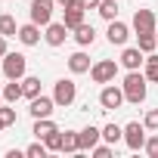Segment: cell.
I'll return each instance as SVG.
<instances>
[{
	"label": "cell",
	"instance_id": "obj_5",
	"mask_svg": "<svg viewBox=\"0 0 158 158\" xmlns=\"http://www.w3.org/2000/svg\"><path fill=\"white\" fill-rule=\"evenodd\" d=\"M124 143H127V149H130V152H139V149L146 146V124L130 121V124L124 127Z\"/></svg>",
	"mask_w": 158,
	"mask_h": 158
},
{
	"label": "cell",
	"instance_id": "obj_30",
	"mask_svg": "<svg viewBox=\"0 0 158 158\" xmlns=\"http://www.w3.org/2000/svg\"><path fill=\"white\" fill-rule=\"evenodd\" d=\"M143 124H146V130H158V109H149L146 118H143Z\"/></svg>",
	"mask_w": 158,
	"mask_h": 158
},
{
	"label": "cell",
	"instance_id": "obj_25",
	"mask_svg": "<svg viewBox=\"0 0 158 158\" xmlns=\"http://www.w3.org/2000/svg\"><path fill=\"white\" fill-rule=\"evenodd\" d=\"M136 47H139L143 53H155L158 37H155V34H136Z\"/></svg>",
	"mask_w": 158,
	"mask_h": 158
},
{
	"label": "cell",
	"instance_id": "obj_35",
	"mask_svg": "<svg viewBox=\"0 0 158 158\" xmlns=\"http://www.w3.org/2000/svg\"><path fill=\"white\" fill-rule=\"evenodd\" d=\"M3 127H6V124H3V118H0V130H3Z\"/></svg>",
	"mask_w": 158,
	"mask_h": 158
},
{
	"label": "cell",
	"instance_id": "obj_10",
	"mask_svg": "<svg viewBox=\"0 0 158 158\" xmlns=\"http://www.w3.org/2000/svg\"><path fill=\"white\" fill-rule=\"evenodd\" d=\"M106 37H109V44H112V47H124V44H127V37H130V28H127L124 22L112 19V22H109V31H106Z\"/></svg>",
	"mask_w": 158,
	"mask_h": 158
},
{
	"label": "cell",
	"instance_id": "obj_15",
	"mask_svg": "<svg viewBox=\"0 0 158 158\" xmlns=\"http://www.w3.org/2000/svg\"><path fill=\"white\" fill-rule=\"evenodd\" d=\"M68 71H71V74H84V71H90V56L81 53V50L71 53V56H68Z\"/></svg>",
	"mask_w": 158,
	"mask_h": 158
},
{
	"label": "cell",
	"instance_id": "obj_32",
	"mask_svg": "<svg viewBox=\"0 0 158 158\" xmlns=\"http://www.w3.org/2000/svg\"><path fill=\"white\" fill-rule=\"evenodd\" d=\"M77 3H81L84 10H99V3H102V0H77Z\"/></svg>",
	"mask_w": 158,
	"mask_h": 158
},
{
	"label": "cell",
	"instance_id": "obj_37",
	"mask_svg": "<svg viewBox=\"0 0 158 158\" xmlns=\"http://www.w3.org/2000/svg\"><path fill=\"white\" fill-rule=\"evenodd\" d=\"M155 37H158V28H155Z\"/></svg>",
	"mask_w": 158,
	"mask_h": 158
},
{
	"label": "cell",
	"instance_id": "obj_29",
	"mask_svg": "<svg viewBox=\"0 0 158 158\" xmlns=\"http://www.w3.org/2000/svg\"><path fill=\"white\" fill-rule=\"evenodd\" d=\"M112 152H115V149H112V143H109V146H99V143H96V146L90 149V155H93V158H112Z\"/></svg>",
	"mask_w": 158,
	"mask_h": 158
},
{
	"label": "cell",
	"instance_id": "obj_17",
	"mask_svg": "<svg viewBox=\"0 0 158 158\" xmlns=\"http://www.w3.org/2000/svg\"><path fill=\"white\" fill-rule=\"evenodd\" d=\"M74 40L81 44V47H90L93 40H96V31H93V25H87V22H81L74 28Z\"/></svg>",
	"mask_w": 158,
	"mask_h": 158
},
{
	"label": "cell",
	"instance_id": "obj_13",
	"mask_svg": "<svg viewBox=\"0 0 158 158\" xmlns=\"http://www.w3.org/2000/svg\"><path fill=\"white\" fill-rule=\"evenodd\" d=\"M143 62H146V59H143V50H139V47H124V53H121V65H124L127 71H139Z\"/></svg>",
	"mask_w": 158,
	"mask_h": 158
},
{
	"label": "cell",
	"instance_id": "obj_21",
	"mask_svg": "<svg viewBox=\"0 0 158 158\" xmlns=\"http://www.w3.org/2000/svg\"><path fill=\"white\" fill-rule=\"evenodd\" d=\"M0 34H3V37H16V34H19V25H16V19H13L10 13L0 16Z\"/></svg>",
	"mask_w": 158,
	"mask_h": 158
},
{
	"label": "cell",
	"instance_id": "obj_4",
	"mask_svg": "<svg viewBox=\"0 0 158 158\" xmlns=\"http://www.w3.org/2000/svg\"><path fill=\"white\" fill-rule=\"evenodd\" d=\"M74 96H77V84H74V81H68V77L56 81V87H53V99H56V106L68 109V106L74 102Z\"/></svg>",
	"mask_w": 158,
	"mask_h": 158
},
{
	"label": "cell",
	"instance_id": "obj_11",
	"mask_svg": "<svg viewBox=\"0 0 158 158\" xmlns=\"http://www.w3.org/2000/svg\"><path fill=\"white\" fill-rule=\"evenodd\" d=\"M53 109H56V99L53 96H34L28 112H31V118H50Z\"/></svg>",
	"mask_w": 158,
	"mask_h": 158
},
{
	"label": "cell",
	"instance_id": "obj_28",
	"mask_svg": "<svg viewBox=\"0 0 158 158\" xmlns=\"http://www.w3.org/2000/svg\"><path fill=\"white\" fill-rule=\"evenodd\" d=\"M44 143H47V149H50V152H62V130H53Z\"/></svg>",
	"mask_w": 158,
	"mask_h": 158
},
{
	"label": "cell",
	"instance_id": "obj_16",
	"mask_svg": "<svg viewBox=\"0 0 158 158\" xmlns=\"http://www.w3.org/2000/svg\"><path fill=\"white\" fill-rule=\"evenodd\" d=\"M84 13H87V10H84L81 3H74V6H68V10H65V19H62V22H65V25H68V28L74 31L77 25L84 22Z\"/></svg>",
	"mask_w": 158,
	"mask_h": 158
},
{
	"label": "cell",
	"instance_id": "obj_23",
	"mask_svg": "<svg viewBox=\"0 0 158 158\" xmlns=\"http://www.w3.org/2000/svg\"><path fill=\"white\" fill-rule=\"evenodd\" d=\"M22 93H25L28 99L40 96V77H22Z\"/></svg>",
	"mask_w": 158,
	"mask_h": 158
},
{
	"label": "cell",
	"instance_id": "obj_7",
	"mask_svg": "<svg viewBox=\"0 0 158 158\" xmlns=\"http://www.w3.org/2000/svg\"><path fill=\"white\" fill-rule=\"evenodd\" d=\"M158 22H155V13L152 10H136L133 13V31L136 34H155Z\"/></svg>",
	"mask_w": 158,
	"mask_h": 158
},
{
	"label": "cell",
	"instance_id": "obj_20",
	"mask_svg": "<svg viewBox=\"0 0 158 158\" xmlns=\"http://www.w3.org/2000/svg\"><path fill=\"white\" fill-rule=\"evenodd\" d=\"M62 152H65V155L81 152V143H77V130H65V133H62Z\"/></svg>",
	"mask_w": 158,
	"mask_h": 158
},
{
	"label": "cell",
	"instance_id": "obj_1",
	"mask_svg": "<svg viewBox=\"0 0 158 158\" xmlns=\"http://www.w3.org/2000/svg\"><path fill=\"white\" fill-rule=\"evenodd\" d=\"M121 90H124V99H127V102H133V106L146 102V74H139V71H127Z\"/></svg>",
	"mask_w": 158,
	"mask_h": 158
},
{
	"label": "cell",
	"instance_id": "obj_18",
	"mask_svg": "<svg viewBox=\"0 0 158 158\" xmlns=\"http://www.w3.org/2000/svg\"><path fill=\"white\" fill-rule=\"evenodd\" d=\"M53 130H59V127H56V124H53L50 118H34V130H31V133H34L37 139H47V136H50Z\"/></svg>",
	"mask_w": 158,
	"mask_h": 158
},
{
	"label": "cell",
	"instance_id": "obj_2",
	"mask_svg": "<svg viewBox=\"0 0 158 158\" xmlns=\"http://www.w3.org/2000/svg\"><path fill=\"white\" fill-rule=\"evenodd\" d=\"M90 77H93V84H112L115 77H118V62L115 59H99L90 65Z\"/></svg>",
	"mask_w": 158,
	"mask_h": 158
},
{
	"label": "cell",
	"instance_id": "obj_19",
	"mask_svg": "<svg viewBox=\"0 0 158 158\" xmlns=\"http://www.w3.org/2000/svg\"><path fill=\"white\" fill-rule=\"evenodd\" d=\"M22 96H25V93H22V81H10V84L3 87V102L13 106V102H19Z\"/></svg>",
	"mask_w": 158,
	"mask_h": 158
},
{
	"label": "cell",
	"instance_id": "obj_34",
	"mask_svg": "<svg viewBox=\"0 0 158 158\" xmlns=\"http://www.w3.org/2000/svg\"><path fill=\"white\" fill-rule=\"evenodd\" d=\"M77 0H56V6H62V10H68V6H74Z\"/></svg>",
	"mask_w": 158,
	"mask_h": 158
},
{
	"label": "cell",
	"instance_id": "obj_3",
	"mask_svg": "<svg viewBox=\"0 0 158 158\" xmlns=\"http://www.w3.org/2000/svg\"><path fill=\"white\" fill-rule=\"evenodd\" d=\"M25 68H28V59L22 53H6L3 56V74H6V81H22Z\"/></svg>",
	"mask_w": 158,
	"mask_h": 158
},
{
	"label": "cell",
	"instance_id": "obj_12",
	"mask_svg": "<svg viewBox=\"0 0 158 158\" xmlns=\"http://www.w3.org/2000/svg\"><path fill=\"white\" fill-rule=\"evenodd\" d=\"M99 139H102V130H99V127H93V124H90V127H84V130H77V143H81V152H90Z\"/></svg>",
	"mask_w": 158,
	"mask_h": 158
},
{
	"label": "cell",
	"instance_id": "obj_36",
	"mask_svg": "<svg viewBox=\"0 0 158 158\" xmlns=\"http://www.w3.org/2000/svg\"><path fill=\"white\" fill-rule=\"evenodd\" d=\"M0 99H3V87H0Z\"/></svg>",
	"mask_w": 158,
	"mask_h": 158
},
{
	"label": "cell",
	"instance_id": "obj_24",
	"mask_svg": "<svg viewBox=\"0 0 158 158\" xmlns=\"http://www.w3.org/2000/svg\"><path fill=\"white\" fill-rule=\"evenodd\" d=\"M146 81H152V84H158V56L155 53H149V59H146Z\"/></svg>",
	"mask_w": 158,
	"mask_h": 158
},
{
	"label": "cell",
	"instance_id": "obj_27",
	"mask_svg": "<svg viewBox=\"0 0 158 158\" xmlns=\"http://www.w3.org/2000/svg\"><path fill=\"white\" fill-rule=\"evenodd\" d=\"M47 152H50V149H47V143H40V139H37V143H31V146L25 149V155H28V158H47Z\"/></svg>",
	"mask_w": 158,
	"mask_h": 158
},
{
	"label": "cell",
	"instance_id": "obj_31",
	"mask_svg": "<svg viewBox=\"0 0 158 158\" xmlns=\"http://www.w3.org/2000/svg\"><path fill=\"white\" fill-rule=\"evenodd\" d=\"M143 149H146V155H152V158H158V136H149Z\"/></svg>",
	"mask_w": 158,
	"mask_h": 158
},
{
	"label": "cell",
	"instance_id": "obj_33",
	"mask_svg": "<svg viewBox=\"0 0 158 158\" xmlns=\"http://www.w3.org/2000/svg\"><path fill=\"white\" fill-rule=\"evenodd\" d=\"M6 53H10V50H6V37H3V34H0V59H3Z\"/></svg>",
	"mask_w": 158,
	"mask_h": 158
},
{
	"label": "cell",
	"instance_id": "obj_9",
	"mask_svg": "<svg viewBox=\"0 0 158 158\" xmlns=\"http://www.w3.org/2000/svg\"><path fill=\"white\" fill-rule=\"evenodd\" d=\"M121 102H124V90L121 87H102V93H99V106L106 109V112H112V109H121Z\"/></svg>",
	"mask_w": 158,
	"mask_h": 158
},
{
	"label": "cell",
	"instance_id": "obj_6",
	"mask_svg": "<svg viewBox=\"0 0 158 158\" xmlns=\"http://www.w3.org/2000/svg\"><path fill=\"white\" fill-rule=\"evenodd\" d=\"M53 6H56V0H31V22L47 28L53 22Z\"/></svg>",
	"mask_w": 158,
	"mask_h": 158
},
{
	"label": "cell",
	"instance_id": "obj_8",
	"mask_svg": "<svg viewBox=\"0 0 158 158\" xmlns=\"http://www.w3.org/2000/svg\"><path fill=\"white\" fill-rule=\"evenodd\" d=\"M68 31H71V28H68L65 22H50L47 31H44V40H47L50 47H62L65 37H68Z\"/></svg>",
	"mask_w": 158,
	"mask_h": 158
},
{
	"label": "cell",
	"instance_id": "obj_26",
	"mask_svg": "<svg viewBox=\"0 0 158 158\" xmlns=\"http://www.w3.org/2000/svg\"><path fill=\"white\" fill-rule=\"evenodd\" d=\"M106 22H112L115 16H118V3H115V0H102V3H99V10H96Z\"/></svg>",
	"mask_w": 158,
	"mask_h": 158
},
{
	"label": "cell",
	"instance_id": "obj_22",
	"mask_svg": "<svg viewBox=\"0 0 158 158\" xmlns=\"http://www.w3.org/2000/svg\"><path fill=\"white\" fill-rule=\"evenodd\" d=\"M102 139L112 143V146L121 143V139H124V127H118V124H106V127H102Z\"/></svg>",
	"mask_w": 158,
	"mask_h": 158
},
{
	"label": "cell",
	"instance_id": "obj_14",
	"mask_svg": "<svg viewBox=\"0 0 158 158\" xmlns=\"http://www.w3.org/2000/svg\"><path fill=\"white\" fill-rule=\"evenodd\" d=\"M25 47H34V44H40V25H34V22H28V25H19V34H16Z\"/></svg>",
	"mask_w": 158,
	"mask_h": 158
}]
</instances>
